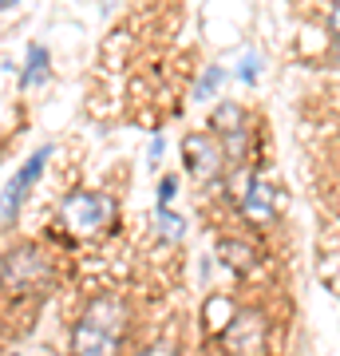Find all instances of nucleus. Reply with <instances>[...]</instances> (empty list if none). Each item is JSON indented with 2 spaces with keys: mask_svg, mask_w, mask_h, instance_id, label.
<instances>
[{
  "mask_svg": "<svg viewBox=\"0 0 340 356\" xmlns=\"http://www.w3.org/2000/svg\"><path fill=\"white\" fill-rule=\"evenodd\" d=\"M159 222H163L166 238H178V234H182V218H178V214H166V210H163V214H159Z\"/></svg>",
  "mask_w": 340,
  "mask_h": 356,
  "instance_id": "ddd939ff",
  "label": "nucleus"
},
{
  "mask_svg": "<svg viewBox=\"0 0 340 356\" xmlns=\"http://www.w3.org/2000/svg\"><path fill=\"white\" fill-rule=\"evenodd\" d=\"M328 32H332V40L340 44V4L332 8V16H328Z\"/></svg>",
  "mask_w": 340,
  "mask_h": 356,
  "instance_id": "4468645a",
  "label": "nucleus"
},
{
  "mask_svg": "<svg viewBox=\"0 0 340 356\" xmlns=\"http://www.w3.org/2000/svg\"><path fill=\"white\" fill-rule=\"evenodd\" d=\"M51 356H56V353H51Z\"/></svg>",
  "mask_w": 340,
  "mask_h": 356,
  "instance_id": "a211bd4d",
  "label": "nucleus"
},
{
  "mask_svg": "<svg viewBox=\"0 0 340 356\" xmlns=\"http://www.w3.org/2000/svg\"><path fill=\"white\" fill-rule=\"evenodd\" d=\"M222 79H226V72H222V67H210V72H206V76L198 79V91H194V95H198V99H206V95H214Z\"/></svg>",
  "mask_w": 340,
  "mask_h": 356,
  "instance_id": "9d476101",
  "label": "nucleus"
},
{
  "mask_svg": "<svg viewBox=\"0 0 340 356\" xmlns=\"http://www.w3.org/2000/svg\"><path fill=\"white\" fill-rule=\"evenodd\" d=\"M48 76V51L44 48H32L28 51V72L20 76V83H36V79Z\"/></svg>",
  "mask_w": 340,
  "mask_h": 356,
  "instance_id": "1a4fd4ad",
  "label": "nucleus"
},
{
  "mask_svg": "<svg viewBox=\"0 0 340 356\" xmlns=\"http://www.w3.org/2000/svg\"><path fill=\"white\" fill-rule=\"evenodd\" d=\"M241 214L253 218V222H269L273 218V186L265 178H253L250 191L241 194Z\"/></svg>",
  "mask_w": 340,
  "mask_h": 356,
  "instance_id": "423d86ee",
  "label": "nucleus"
},
{
  "mask_svg": "<svg viewBox=\"0 0 340 356\" xmlns=\"http://www.w3.org/2000/svg\"><path fill=\"white\" fill-rule=\"evenodd\" d=\"M44 159H48V147H40V151L24 163V170H20V175H16L13 182H8V186H13V191L20 194V198H24V191L32 186V182H36V175H40V166H44Z\"/></svg>",
  "mask_w": 340,
  "mask_h": 356,
  "instance_id": "0eeeda50",
  "label": "nucleus"
},
{
  "mask_svg": "<svg viewBox=\"0 0 340 356\" xmlns=\"http://www.w3.org/2000/svg\"><path fill=\"white\" fill-rule=\"evenodd\" d=\"M127 332V309L119 297H95L83 317H79L76 332H72V353L76 356H119Z\"/></svg>",
  "mask_w": 340,
  "mask_h": 356,
  "instance_id": "f257e3e1",
  "label": "nucleus"
},
{
  "mask_svg": "<svg viewBox=\"0 0 340 356\" xmlns=\"http://www.w3.org/2000/svg\"><path fill=\"white\" fill-rule=\"evenodd\" d=\"M175 191H178V178H175V175H166L163 182H159V206H163V210H166V202L175 198Z\"/></svg>",
  "mask_w": 340,
  "mask_h": 356,
  "instance_id": "f8f14e48",
  "label": "nucleus"
},
{
  "mask_svg": "<svg viewBox=\"0 0 340 356\" xmlns=\"http://www.w3.org/2000/svg\"><path fill=\"white\" fill-rule=\"evenodd\" d=\"M222 341H226L229 348L245 353V356H257L261 353V321H257V313H241V317H234V325L222 332Z\"/></svg>",
  "mask_w": 340,
  "mask_h": 356,
  "instance_id": "39448f33",
  "label": "nucleus"
},
{
  "mask_svg": "<svg viewBox=\"0 0 340 356\" xmlns=\"http://www.w3.org/2000/svg\"><path fill=\"white\" fill-rule=\"evenodd\" d=\"M210 127H214V135L241 131V107H238V103H222V107L214 111V119H210Z\"/></svg>",
  "mask_w": 340,
  "mask_h": 356,
  "instance_id": "6e6552de",
  "label": "nucleus"
},
{
  "mask_svg": "<svg viewBox=\"0 0 340 356\" xmlns=\"http://www.w3.org/2000/svg\"><path fill=\"white\" fill-rule=\"evenodd\" d=\"M166 348H147V353H139V356H163Z\"/></svg>",
  "mask_w": 340,
  "mask_h": 356,
  "instance_id": "dca6fc26",
  "label": "nucleus"
},
{
  "mask_svg": "<svg viewBox=\"0 0 340 356\" xmlns=\"http://www.w3.org/2000/svg\"><path fill=\"white\" fill-rule=\"evenodd\" d=\"M44 273H48V266L32 245H20V250L4 254V285L8 289H24L28 281H40Z\"/></svg>",
  "mask_w": 340,
  "mask_h": 356,
  "instance_id": "20e7f679",
  "label": "nucleus"
},
{
  "mask_svg": "<svg viewBox=\"0 0 340 356\" xmlns=\"http://www.w3.org/2000/svg\"><path fill=\"white\" fill-rule=\"evenodd\" d=\"M222 254H226V261H229V266H250V250H245V245L226 242V245H222Z\"/></svg>",
  "mask_w": 340,
  "mask_h": 356,
  "instance_id": "9b49d317",
  "label": "nucleus"
},
{
  "mask_svg": "<svg viewBox=\"0 0 340 356\" xmlns=\"http://www.w3.org/2000/svg\"><path fill=\"white\" fill-rule=\"evenodd\" d=\"M107 218H111V202L99 194H67V202H63V222L79 234L99 229Z\"/></svg>",
  "mask_w": 340,
  "mask_h": 356,
  "instance_id": "7ed1b4c3",
  "label": "nucleus"
},
{
  "mask_svg": "<svg viewBox=\"0 0 340 356\" xmlns=\"http://www.w3.org/2000/svg\"><path fill=\"white\" fill-rule=\"evenodd\" d=\"M8 356H16V353H8Z\"/></svg>",
  "mask_w": 340,
  "mask_h": 356,
  "instance_id": "f3484780",
  "label": "nucleus"
},
{
  "mask_svg": "<svg viewBox=\"0 0 340 356\" xmlns=\"http://www.w3.org/2000/svg\"><path fill=\"white\" fill-rule=\"evenodd\" d=\"M241 79H245V83L257 79V60H245V64H241Z\"/></svg>",
  "mask_w": 340,
  "mask_h": 356,
  "instance_id": "2eb2a0df",
  "label": "nucleus"
},
{
  "mask_svg": "<svg viewBox=\"0 0 340 356\" xmlns=\"http://www.w3.org/2000/svg\"><path fill=\"white\" fill-rule=\"evenodd\" d=\"M182 154H186L190 170L198 178H206V182H214V178L222 175V166L229 163L226 147L218 143V135H190V139L182 143Z\"/></svg>",
  "mask_w": 340,
  "mask_h": 356,
  "instance_id": "f03ea898",
  "label": "nucleus"
}]
</instances>
